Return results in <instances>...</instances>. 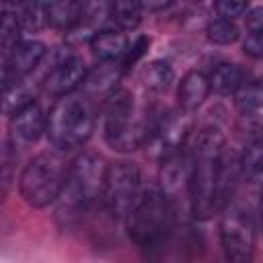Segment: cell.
<instances>
[{
  "mask_svg": "<svg viewBox=\"0 0 263 263\" xmlns=\"http://www.w3.org/2000/svg\"><path fill=\"white\" fill-rule=\"evenodd\" d=\"M191 214L208 220L228 201L226 189V150L224 136L218 127H205L197 134L191 148Z\"/></svg>",
  "mask_w": 263,
  "mask_h": 263,
  "instance_id": "cell-1",
  "label": "cell"
},
{
  "mask_svg": "<svg viewBox=\"0 0 263 263\" xmlns=\"http://www.w3.org/2000/svg\"><path fill=\"white\" fill-rule=\"evenodd\" d=\"M177 222V212L171 199L160 189L140 193L132 214L125 220L127 234L146 261L154 263L164 253Z\"/></svg>",
  "mask_w": 263,
  "mask_h": 263,
  "instance_id": "cell-2",
  "label": "cell"
},
{
  "mask_svg": "<svg viewBox=\"0 0 263 263\" xmlns=\"http://www.w3.org/2000/svg\"><path fill=\"white\" fill-rule=\"evenodd\" d=\"M107 166L97 154L84 152L70 162L66 185L58 197L55 220L62 228H72L101 201Z\"/></svg>",
  "mask_w": 263,
  "mask_h": 263,
  "instance_id": "cell-3",
  "label": "cell"
},
{
  "mask_svg": "<svg viewBox=\"0 0 263 263\" xmlns=\"http://www.w3.org/2000/svg\"><path fill=\"white\" fill-rule=\"evenodd\" d=\"M154 113L140 109L134 95L125 88H115L107 99L105 109V140L113 150L132 152L148 144Z\"/></svg>",
  "mask_w": 263,
  "mask_h": 263,
  "instance_id": "cell-4",
  "label": "cell"
},
{
  "mask_svg": "<svg viewBox=\"0 0 263 263\" xmlns=\"http://www.w3.org/2000/svg\"><path fill=\"white\" fill-rule=\"evenodd\" d=\"M95 129V103L84 92L60 97L47 113V138L58 152L76 150Z\"/></svg>",
  "mask_w": 263,
  "mask_h": 263,
  "instance_id": "cell-5",
  "label": "cell"
},
{
  "mask_svg": "<svg viewBox=\"0 0 263 263\" xmlns=\"http://www.w3.org/2000/svg\"><path fill=\"white\" fill-rule=\"evenodd\" d=\"M68 168L60 152H41L33 156L21 177H18V191L21 197L33 208H45L55 203L68 177Z\"/></svg>",
  "mask_w": 263,
  "mask_h": 263,
  "instance_id": "cell-6",
  "label": "cell"
},
{
  "mask_svg": "<svg viewBox=\"0 0 263 263\" xmlns=\"http://www.w3.org/2000/svg\"><path fill=\"white\" fill-rule=\"evenodd\" d=\"M140 197V168L132 160L107 164L101 205L115 222H125Z\"/></svg>",
  "mask_w": 263,
  "mask_h": 263,
  "instance_id": "cell-7",
  "label": "cell"
},
{
  "mask_svg": "<svg viewBox=\"0 0 263 263\" xmlns=\"http://www.w3.org/2000/svg\"><path fill=\"white\" fill-rule=\"evenodd\" d=\"M220 245L226 263H253L255 222L249 210L236 201H226L220 218Z\"/></svg>",
  "mask_w": 263,
  "mask_h": 263,
  "instance_id": "cell-8",
  "label": "cell"
},
{
  "mask_svg": "<svg viewBox=\"0 0 263 263\" xmlns=\"http://www.w3.org/2000/svg\"><path fill=\"white\" fill-rule=\"evenodd\" d=\"M86 76H88V70L82 58H78L66 47L55 53V60L45 78V88L60 99L64 95H72L80 84H84Z\"/></svg>",
  "mask_w": 263,
  "mask_h": 263,
  "instance_id": "cell-9",
  "label": "cell"
},
{
  "mask_svg": "<svg viewBox=\"0 0 263 263\" xmlns=\"http://www.w3.org/2000/svg\"><path fill=\"white\" fill-rule=\"evenodd\" d=\"M10 144L12 148L16 146H27L39 140V136L47 129V115L39 107L37 101L29 103L27 107L18 109L14 115H10Z\"/></svg>",
  "mask_w": 263,
  "mask_h": 263,
  "instance_id": "cell-10",
  "label": "cell"
},
{
  "mask_svg": "<svg viewBox=\"0 0 263 263\" xmlns=\"http://www.w3.org/2000/svg\"><path fill=\"white\" fill-rule=\"evenodd\" d=\"M43 55H45V45L41 41H21L8 53V58H4V74L2 76L23 78L31 70H35V66H39Z\"/></svg>",
  "mask_w": 263,
  "mask_h": 263,
  "instance_id": "cell-11",
  "label": "cell"
},
{
  "mask_svg": "<svg viewBox=\"0 0 263 263\" xmlns=\"http://www.w3.org/2000/svg\"><path fill=\"white\" fill-rule=\"evenodd\" d=\"M88 43L101 64H115L117 60H123L129 49L127 37L119 29H101Z\"/></svg>",
  "mask_w": 263,
  "mask_h": 263,
  "instance_id": "cell-12",
  "label": "cell"
},
{
  "mask_svg": "<svg viewBox=\"0 0 263 263\" xmlns=\"http://www.w3.org/2000/svg\"><path fill=\"white\" fill-rule=\"evenodd\" d=\"M210 80L203 72L199 70H191L181 78L179 90H177V99H179V107L183 111H195L210 95Z\"/></svg>",
  "mask_w": 263,
  "mask_h": 263,
  "instance_id": "cell-13",
  "label": "cell"
},
{
  "mask_svg": "<svg viewBox=\"0 0 263 263\" xmlns=\"http://www.w3.org/2000/svg\"><path fill=\"white\" fill-rule=\"evenodd\" d=\"M238 168L245 181L263 187V134H255L247 140L240 152Z\"/></svg>",
  "mask_w": 263,
  "mask_h": 263,
  "instance_id": "cell-14",
  "label": "cell"
},
{
  "mask_svg": "<svg viewBox=\"0 0 263 263\" xmlns=\"http://www.w3.org/2000/svg\"><path fill=\"white\" fill-rule=\"evenodd\" d=\"M84 2H74V0H53V2H43L45 8V21L64 31H72L84 12Z\"/></svg>",
  "mask_w": 263,
  "mask_h": 263,
  "instance_id": "cell-15",
  "label": "cell"
},
{
  "mask_svg": "<svg viewBox=\"0 0 263 263\" xmlns=\"http://www.w3.org/2000/svg\"><path fill=\"white\" fill-rule=\"evenodd\" d=\"M208 80H210V88L216 90L218 95H234L247 78H245V72L238 66L218 64L212 70V74L208 76Z\"/></svg>",
  "mask_w": 263,
  "mask_h": 263,
  "instance_id": "cell-16",
  "label": "cell"
},
{
  "mask_svg": "<svg viewBox=\"0 0 263 263\" xmlns=\"http://www.w3.org/2000/svg\"><path fill=\"white\" fill-rule=\"evenodd\" d=\"M2 109L4 113L10 117L14 115L18 109L27 107L29 103H33V95L29 92V88L21 82V78L14 76H2Z\"/></svg>",
  "mask_w": 263,
  "mask_h": 263,
  "instance_id": "cell-17",
  "label": "cell"
},
{
  "mask_svg": "<svg viewBox=\"0 0 263 263\" xmlns=\"http://www.w3.org/2000/svg\"><path fill=\"white\" fill-rule=\"evenodd\" d=\"M140 80L142 84L152 90V92H164L171 88L173 80H175V72L171 68L168 62L164 60H154L150 64H146L140 72Z\"/></svg>",
  "mask_w": 263,
  "mask_h": 263,
  "instance_id": "cell-18",
  "label": "cell"
},
{
  "mask_svg": "<svg viewBox=\"0 0 263 263\" xmlns=\"http://www.w3.org/2000/svg\"><path fill=\"white\" fill-rule=\"evenodd\" d=\"M109 21L119 31H132L142 21L140 2H111L109 4Z\"/></svg>",
  "mask_w": 263,
  "mask_h": 263,
  "instance_id": "cell-19",
  "label": "cell"
},
{
  "mask_svg": "<svg viewBox=\"0 0 263 263\" xmlns=\"http://www.w3.org/2000/svg\"><path fill=\"white\" fill-rule=\"evenodd\" d=\"M234 103L245 115L261 109L263 107V82L261 80H245L240 84V88L234 92Z\"/></svg>",
  "mask_w": 263,
  "mask_h": 263,
  "instance_id": "cell-20",
  "label": "cell"
},
{
  "mask_svg": "<svg viewBox=\"0 0 263 263\" xmlns=\"http://www.w3.org/2000/svg\"><path fill=\"white\" fill-rule=\"evenodd\" d=\"M8 8L16 14L21 27L27 29V31H37V29H41V27L47 23V21H45L43 2H21V4L8 6Z\"/></svg>",
  "mask_w": 263,
  "mask_h": 263,
  "instance_id": "cell-21",
  "label": "cell"
},
{
  "mask_svg": "<svg viewBox=\"0 0 263 263\" xmlns=\"http://www.w3.org/2000/svg\"><path fill=\"white\" fill-rule=\"evenodd\" d=\"M21 31H23V27H21L16 14L8 6H4V10H2V29H0V45H2V55L4 58H8V53L21 43Z\"/></svg>",
  "mask_w": 263,
  "mask_h": 263,
  "instance_id": "cell-22",
  "label": "cell"
},
{
  "mask_svg": "<svg viewBox=\"0 0 263 263\" xmlns=\"http://www.w3.org/2000/svg\"><path fill=\"white\" fill-rule=\"evenodd\" d=\"M205 33H208V39L212 43H216V45H230V43H234L238 39V27L232 21L222 18V16L212 18L208 23Z\"/></svg>",
  "mask_w": 263,
  "mask_h": 263,
  "instance_id": "cell-23",
  "label": "cell"
},
{
  "mask_svg": "<svg viewBox=\"0 0 263 263\" xmlns=\"http://www.w3.org/2000/svg\"><path fill=\"white\" fill-rule=\"evenodd\" d=\"M216 10L222 18L232 21L234 16H242L249 12V4L247 2H232V0H222L216 4Z\"/></svg>",
  "mask_w": 263,
  "mask_h": 263,
  "instance_id": "cell-24",
  "label": "cell"
},
{
  "mask_svg": "<svg viewBox=\"0 0 263 263\" xmlns=\"http://www.w3.org/2000/svg\"><path fill=\"white\" fill-rule=\"evenodd\" d=\"M242 51L253 60H263V33H249L242 41Z\"/></svg>",
  "mask_w": 263,
  "mask_h": 263,
  "instance_id": "cell-25",
  "label": "cell"
},
{
  "mask_svg": "<svg viewBox=\"0 0 263 263\" xmlns=\"http://www.w3.org/2000/svg\"><path fill=\"white\" fill-rule=\"evenodd\" d=\"M148 43H150V41H148L146 37H140L134 45H129V49H127V53H125V58H123V66L127 68V66H132V64H136L138 58H142V55L146 53Z\"/></svg>",
  "mask_w": 263,
  "mask_h": 263,
  "instance_id": "cell-26",
  "label": "cell"
},
{
  "mask_svg": "<svg viewBox=\"0 0 263 263\" xmlns=\"http://www.w3.org/2000/svg\"><path fill=\"white\" fill-rule=\"evenodd\" d=\"M245 25L249 29V33H263V8H249L247 16H245Z\"/></svg>",
  "mask_w": 263,
  "mask_h": 263,
  "instance_id": "cell-27",
  "label": "cell"
},
{
  "mask_svg": "<svg viewBox=\"0 0 263 263\" xmlns=\"http://www.w3.org/2000/svg\"><path fill=\"white\" fill-rule=\"evenodd\" d=\"M259 226L263 232V191H261V201H259Z\"/></svg>",
  "mask_w": 263,
  "mask_h": 263,
  "instance_id": "cell-28",
  "label": "cell"
}]
</instances>
